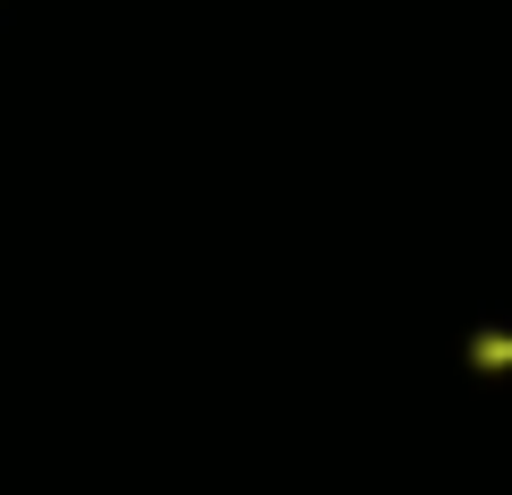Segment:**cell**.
Returning <instances> with one entry per match:
<instances>
[{
    "mask_svg": "<svg viewBox=\"0 0 512 495\" xmlns=\"http://www.w3.org/2000/svg\"><path fill=\"white\" fill-rule=\"evenodd\" d=\"M478 350H487V367H504V359H512V342H478Z\"/></svg>",
    "mask_w": 512,
    "mask_h": 495,
    "instance_id": "6da1fadb",
    "label": "cell"
}]
</instances>
